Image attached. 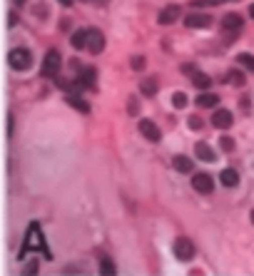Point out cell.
Returning a JSON list of instances; mask_svg holds the SVG:
<instances>
[{"label": "cell", "instance_id": "obj_1", "mask_svg": "<svg viewBox=\"0 0 254 276\" xmlns=\"http://www.w3.org/2000/svg\"><path fill=\"white\" fill-rule=\"evenodd\" d=\"M30 249H38V251H45L47 254V249H45V239H42V232H40V224L38 222H33L30 224V229H28V237H25V244L20 246V256H25Z\"/></svg>", "mask_w": 254, "mask_h": 276}, {"label": "cell", "instance_id": "obj_2", "mask_svg": "<svg viewBox=\"0 0 254 276\" xmlns=\"http://www.w3.org/2000/svg\"><path fill=\"white\" fill-rule=\"evenodd\" d=\"M8 62H10L13 70H30V65H33V52L25 50V47H15V50L8 52Z\"/></svg>", "mask_w": 254, "mask_h": 276}, {"label": "cell", "instance_id": "obj_3", "mask_svg": "<svg viewBox=\"0 0 254 276\" xmlns=\"http://www.w3.org/2000/svg\"><path fill=\"white\" fill-rule=\"evenodd\" d=\"M60 65H62V55H60L57 50H47V52H45V60H42L40 73L45 78H55V75L60 73Z\"/></svg>", "mask_w": 254, "mask_h": 276}, {"label": "cell", "instance_id": "obj_4", "mask_svg": "<svg viewBox=\"0 0 254 276\" xmlns=\"http://www.w3.org/2000/svg\"><path fill=\"white\" fill-rule=\"evenodd\" d=\"M172 251H174V256H177L179 261H189V259H195V244H192L189 239H184V237L174 241Z\"/></svg>", "mask_w": 254, "mask_h": 276}, {"label": "cell", "instance_id": "obj_5", "mask_svg": "<svg viewBox=\"0 0 254 276\" xmlns=\"http://www.w3.org/2000/svg\"><path fill=\"white\" fill-rule=\"evenodd\" d=\"M192 189H195L197 194H212V192H214V179H212L210 174L200 172V174L192 177Z\"/></svg>", "mask_w": 254, "mask_h": 276}, {"label": "cell", "instance_id": "obj_6", "mask_svg": "<svg viewBox=\"0 0 254 276\" xmlns=\"http://www.w3.org/2000/svg\"><path fill=\"white\" fill-rule=\"evenodd\" d=\"M179 15H182V8H179L177 3H169V5H165V8L160 10L157 23H160V25H172V23L179 20Z\"/></svg>", "mask_w": 254, "mask_h": 276}, {"label": "cell", "instance_id": "obj_7", "mask_svg": "<svg viewBox=\"0 0 254 276\" xmlns=\"http://www.w3.org/2000/svg\"><path fill=\"white\" fill-rule=\"evenodd\" d=\"M85 50H90L92 55H100L105 50V35L100 30H87V47Z\"/></svg>", "mask_w": 254, "mask_h": 276}, {"label": "cell", "instance_id": "obj_8", "mask_svg": "<svg viewBox=\"0 0 254 276\" xmlns=\"http://www.w3.org/2000/svg\"><path fill=\"white\" fill-rule=\"evenodd\" d=\"M212 23H214V20H212L207 13H192V15H187V18H184V25H187V28H192V30H197V28H202V30H205V28H210Z\"/></svg>", "mask_w": 254, "mask_h": 276}, {"label": "cell", "instance_id": "obj_9", "mask_svg": "<svg viewBox=\"0 0 254 276\" xmlns=\"http://www.w3.org/2000/svg\"><path fill=\"white\" fill-rule=\"evenodd\" d=\"M242 25H244V18L239 13H227L222 18V30H227V33H239Z\"/></svg>", "mask_w": 254, "mask_h": 276}, {"label": "cell", "instance_id": "obj_10", "mask_svg": "<svg viewBox=\"0 0 254 276\" xmlns=\"http://www.w3.org/2000/svg\"><path fill=\"white\" fill-rule=\"evenodd\" d=\"M140 132H142L150 142H160V140H162V132H160V127H157L152 119H140Z\"/></svg>", "mask_w": 254, "mask_h": 276}, {"label": "cell", "instance_id": "obj_11", "mask_svg": "<svg viewBox=\"0 0 254 276\" xmlns=\"http://www.w3.org/2000/svg\"><path fill=\"white\" fill-rule=\"evenodd\" d=\"M232 122H234V117H232L229 110H217V112L212 115V124H214L217 129H229Z\"/></svg>", "mask_w": 254, "mask_h": 276}, {"label": "cell", "instance_id": "obj_12", "mask_svg": "<svg viewBox=\"0 0 254 276\" xmlns=\"http://www.w3.org/2000/svg\"><path fill=\"white\" fill-rule=\"evenodd\" d=\"M95 80H97V75H95V70H80V75H78V80H75V85L80 87V90H92L95 87Z\"/></svg>", "mask_w": 254, "mask_h": 276}, {"label": "cell", "instance_id": "obj_13", "mask_svg": "<svg viewBox=\"0 0 254 276\" xmlns=\"http://www.w3.org/2000/svg\"><path fill=\"white\" fill-rule=\"evenodd\" d=\"M195 155L202 159V162H214V159H217L214 150H212L207 142H197V145H195Z\"/></svg>", "mask_w": 254, "mask_h": 276}, {"label": "cell", "instance_id": "obj_14", "mask_svg": "<svg viewBox=\"0 0 254 276\" xmlns=\"http://www.w3.org/2000/svg\"><path fill=\"white\" fill-rule=\"evenodd\" d=\"M219 182H222L224 187H237V182H239V172H237V169H222Z\"/></svg>", "mask_w": 254, "mask_h": 276}, {"label": "cell", "instance_id": "obj_15", "mask_svg": "<svg viewBox=\"0 0 254 276\" xmlns=\"http://www.w3.org/2000/svg\"><path fill=\"white\" fill-rule=\"evenodd\" d=\"M174 169L182 172V174H189V172L195 169V162L189 157H184V155H177V157H174Z\"/></svg>", "mask_w": 254, "mask_h": 276}, {"label": "cell", "instance_id": "obj_16", "mask_svg": "<svg viewBox=\"0 0 254 276\" xmlns=\"http://www.w3.org/2000/svg\"><path fill=\"white\" fill-rule=\"evenodd\" d=\"M195 102H197L200 107H214V105L219 102V97H217V95H212V92H200Z\"/></svg>", "mask_w": 254, "mask_h": 276}, {"label": "cell", "instance_id": "obj_17", "mask_svg": "<svg viewBox=\"0 0 254 276\" xmlns=\"http://www.w3.org/2000/svg\"><path fill=\"white\" fill-rule=\"evenodd\" d=\"M192 85H195L197 90H210L212 78L210 75H205V73H195V75H192Z\"/></svg>", "mask_w": 254, "mask_h": 276}, {"label": "cell", "instance_id": "obj_18", "mask_svg": "<svg viewBox=\"0 0 254 276\" xmlns=\"http://www.w3.org/2000/svg\"><path fill=\"white\" fill-rule=\"evenodd\" d=\"M140 92L145 95V97H155L157 95V80H145V82H140Z\"/></svg>", "mask_w": 254, "mask_h": 276}, {"label": "cell", "instance_id": "obj_19", "mask_svg": "<svg viewBox=\"0 0 254 276\" xmlns=\"http://www.w3.org/2000/svg\"><path fill=\"white\" fill-rule=\"evenodd\" d=\"M70 45H73L75 50H83V47H87V30H78V33H73Z\"/></svg>", "mask_w": 254, "mask_h": 276}, {"label": "cell", "instance_id": "obj_20", "mask_svg": "<svg viewBox=\"0 0 254 276\" xmlns=\"http://www.w3.org/2000/svg\"><path fill=\"white\" fill-rule=\"evenodd\" d=\"M237 62H239V67H244L247 73H254V55L239 52V55H237Z\"/></svg>", "mask_w": 254, "mask_h": 276}, {"label": "cell", "instance_id": "obj_21", "mask_svg": "<svg viewBox=\"0 0 254 276\" xmlns=\"http://www.w3.org/2000/svg\"><path fill=\"white\" fill-rule=\"evenodd\" d=\"M227 80H229V85H234V87H244V85H247L244 73H239V70H229V73H227Z\"/></svg>", "mask_w": 254, "mask_h": 276}, {"label": "cell", "instance_id": "obj_22", "mask_svg": "<svg viewBox=\"0 0 254 276\" xmlns=\"http://www.w3.org/2000/svg\"><path fill=\"white\" fill-rule=\"evenodd\" d=\"M68 102H70V107H75V110H80V112H85V115L90 112V105L85 102L83 97H78V95H70V97H68Z\"/></svg>", "mask_w": 254, "mask_h": 276}, {"label": "cell", "instance_id": "obj_23", "mask_svg": "<svg viewBox=\"0 0 254 276\" xmlns=\"http://www.w3.org/2000/svg\"><path fill=\"white\" fill-rule=\"evenodd\" d=\"M100 271H102V274H115V264H112V259H107V256H102V259H100Z\"/></svg>", "mask_w": 254, "mask_h": 276}, {"label": "cell", "instance_id": "obj_24", "mask_svg": "<svg viewBox=\"0 0 254 276\" xmlns=\"http://www.w3.org/2000/svg\"><path fill=\"white\" fill-rule=\"evenodd\" d=\"M172 105H174L177 110H182V107L187 105V95H184V92H174V95H172Z\"/></svg>", "mask_w": 254, "mask_h": 276}, {"label": "cell", "instance_id": "obj_25", "mask_svg": "<svg viewBox=\"0 0 254 276\" xmlns=\"http://www.w3.org/2000/svg\"><path fill=\"white\" fill-rule=\"evenodd\" d=\"M219 145H222V150H224V152H232V150H234V140H232V137H222V140H219Z\"/></svg>", "mask_w": 254, "mask_h": 276}, {"label": "cell", "instance_id": "obj_26", "mask_svg": "<svg viewBox=\"0 0 254 276\" xmlns=\"http://www.w3.org/2000/svg\"><path fill=\"white\" fill-rule=\"evenodd\" d=\"M187 122H189V129H200V127H202V117H200V115H192Z\"/></svg>", "mask_w": 254, "mask_h": 276}, {"label": "cell", "instance_id": "obj_27", "mask_svg": "<svg viewBox=\"0 0 254 276\" xmlns=\"http://www.w3.org/2000/svg\"><path fill=\"white\" fill-rule=\"evenodd\" d=\"M219 3H227V0H197L195 5L197 8H210V5H219Z\"/></svg>", "mask_w": 254, "mask_h": 276}, {"label": "cell", "instance_id": "obj_28", "mask_svg": "<svg viewBox=\"0 0 254 276\" xmlns=\"http://www.w3.org/2000/svg\"><path fill=\"white\" fill-rule=\"evenodd\" d=\"M132 70H145V57H132Z\"/></svg>", "mask_w": 254, "mask_h": 276}, {"label": "cell", "instance_id": "obj_29", "mask_svg": "<svg viewBox=\"0 0 254 276\" xmlns=\"http://www.w3.org/2000/svg\"><path fill=\"white\" fill-rule=\"evenodd\" d=\"M127 110H130V115H137V100H135V97H130V105H127Z\"/></svg>", "mask_w": 254, "mask_h": 276}, {"label": "cell", "instance_id": "obj_30", "mask_svg": "<svg viewBox=\"0 0 254 276\" xmlns=\"http://www.w3.org/2000/svg\"><path fill=\"white\" fill-rule=\"evenodd\" d=\"M38 264H40V261H30V264L25 266V274H35V271H38Z\"/></svg>", "mask_w": 254, "mask_h": 276}, {"label": "cell", "instance_id": "obj_31", "mask_svg": "<svg viewBox=\"0 0 254 276\" xmlns=\"http://www.w3.org/2000/svg\"><path fill=\"white\" fill-rule=\"evenodd\" d=\"M15 25H18V15L10 13V15H8V28H15Z\"/></svg>", "mask_w": 254, "mask_h": 276}, {"label": "cell", "instance_id": "obj_32", "mask_svg": "<svg viewBox=\"0 0 254 276\" xmlns=\"http://www.w3.org/2000/svg\"><path fill=\"white\" fill-rule=\"evenodd\" d=\"M8 134H13V115H8Z\"/></svg>", "mask_w": 254, "mask_h": 276}, {"label": "cell", "instance_id": "obj_33", "mask_svg": "<svg viewBox=\"0 0 254 276\" xmlns=\"http://www.w3.org/2000/svg\"><path fill=\"white\" fill-rule=\"evenodd\" d=\"M60 5H65V8H70V5H73V0H60Z\"/></svg>", "mask_w": 254, "mask_h": 276}, {"label": "cell", "instance_id": "obj_34", "mask_svg": "<svg viewBox=\"0 0 254 276\" xmlns=\"http://www.w3.org/2000/svg\"><path fill=\"white\" fill-rule=\"evenodd\" d=\"M249 15H252V20H254V3L249 5Z\"/></svg>", "mask_w": 254, "mask_h": 276}, {"label": "cell", "instance_id": "obj_35", "mask_svg": "<svg viewBox=\"0 0 254 276\" xmlns=\"http://www.w3.org/2000/svg\"><path fill=\"white\" fill-rule=\"evenodd\" d=\"M249 219H252V224H254V209H252V214H249Z\"/></svg>", "mask_w": 254, "mask_h": 276}, {"label": "cell", "instance_id": "obj_36", "mask_svg": "<svg viewBox=\"0 0 254 276\" xmlns=\"http://www.w3.org/2000/svg\"><path fill=\"white\" fill-rule=\"evenodd\" d=\"M15 3H18V5H23V3H25V0H15Z\"/></svg>", "mask_w": 254, "mask_h": 276}]
</instances>
